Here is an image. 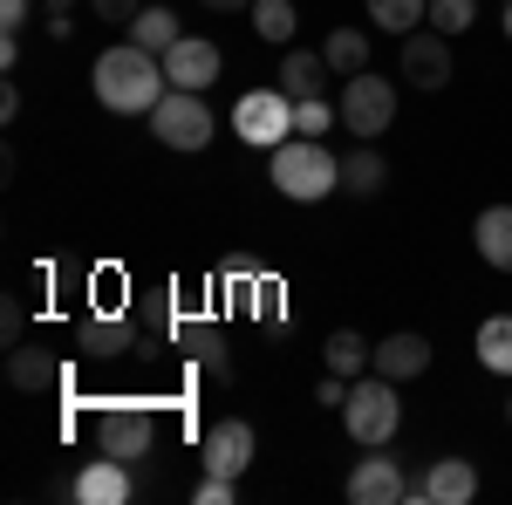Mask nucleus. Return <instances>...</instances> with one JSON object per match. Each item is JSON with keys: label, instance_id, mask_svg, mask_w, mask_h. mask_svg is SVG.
Returning a JSON list of instances; mask_svg holds the SVG:
<instances>
[{"label": "nucleus", "instance_id": "f257e3e1", "mask_svg": "<svg viewBox=\"0 0 512 505\" xmlns=\"http://www.w3.org/2000/svg\"><path fill=\"white\" fill-rule=\"evenodd\" d=\"M89 89H96V103L117 110V117H151V110L164 103V89H171V76H164V55L123 41V48H110V55H96Z\"/></svg>", "mask_w": 512, "mask_h": 505}, {"label": "nucleus", "instance_id": "f03ea898", "mask_svg": "<svg viewBox=\"0 0 512 505\" xmlns=\"http://www.w3.org/2000/svg\"><path fill=\"white\" fill-rule=\"evenodd\" d=\"M267 178L294 205H321L328 192H342V157L328 151L321 137H287L280 151H267Z\"/></svg>", "mask_w": 512, "mask_h": 505}, {"label": "nucleus", "instance_id": "7ed1b4c3", "mask_svg": "<svg viewBox=\"0 0 512 505\" xmlns=\"http://www.w3.org/2000/svg\"><path fill=\"white\" fill-rule=\"evenodd\" d=\"M342 424H349V437L369 451V444H390L396 424H403V403H396V383L390 376H355L349 383V403H342Z\"/></svg>", "mask_w": 512, "mask_h": 505}, {"label": "nucleus", "instance_id": "20e7f679", "mask_svg": "<svg viewBox=\"0 0 512 505\" xmlns=\"http://www.w3.org/2000/svg\"><path fill=\"white\" fill-rule=\"evenodd\" d=\"M342 130H355V137H383L396 123V82L390 76H376V69H362V76H342Z\"/></svg>", "mask_w": 512, "mask_h": 505}, {"label": "nucleus", "instance_id": "39448f33", "mask_svg": "<svg viewBox=\"0 0 512 505\" xmlns=\"http://www.w3.org/2000/svg\"><path fill=\"white\" fill-rule=\"evenodd\" d=\"M151 137L164 151H205L212 144V103L198 89H164V103L151 110Z\"/></svg>", "mask_w": 512, "mask_h": 505}, {"label": "nucleus", "instance_id": "423d86ee", "mask_svg": "<svg viewBox=\"0 0 512 505\" xmlns=\"http://www.w3.org/2000/svg\"><path fill=\"white\" fill-rule=\"evenodd\" d=\"M233 130L253 144V151H280L287 137H294V96L287 89H246L239 96V110H233Z\"/></svg>", "mask_w": 512, "mask_h": 505}, {"label": "nucleus", "instance_id": "0eeeda50", "mask_svg": "<svg viewBox=\"0 0 512 505\" xmlns=\"http://www.w3.org/2000/svg\"><path fill=\"white\" fill-rule=\"evenodd\" d=\"M96 451H110V458H123L130 471H144L151 451H158L151 410H103V417H96Z\"/></svg>", "mask_w": 512, "mask_h": 505}, {"label": "nucleus", "instance_id": "6e6552de", "mask_svg": "<svg viewBox=\"0 0 512 505\" xmlns=\"http://www.w3.org/2000/svg\"><path fill=\"white\" fill-rule=\"evenodd\" d=\"M410 499L417 505H472L478 499V465L472 458H431V465L410 478Z\"/></svg>", "mask_w": 512, "mask_h": 505}, {"label": "nucleus", "instance_id": "1a4fd4ad", "mask_svg": "<svg viewBox=\"0 0 512 505\" xmlns=\"http://www.w3.org/2000/svg\"><path fill=\"white\" fill-rule=\"evenodd\" d=\"M349 499L355 505H403L410 499V471L396 465L383 444H369V458L349 471Z\"/></svg>", "mask_w": 512, "mask_h": 505}, {"label": "nucleus", "instance_id": "9d476101", "mask_svg": "<svg viewBox=\"0 0 512 505\" xmlns=\"http://www.w3.org/2000/svg\"><path fill=\"white\" fill-rule=\"evenodd\" d=\"M403 82L424 89V96H437V89L451 82V35H437V28L403 35Z\"/></svg>", "mask_w": 512, "mask_h": 505}, {"label": "nucleus", "instance_id": "9b49d317", "mask_svg": "<svg viewBox=\"0 0 512 505\" xmlns=\"http://www.w3.org/2000/svg\"><path fill=\"white\" fill-rule=\"evenodd\" d=\"M260 458V437L246 417H219V424L205 430V471H219V478H239V471Z\"/></svg>", "mask_w": 512, "mask_h": 505}, {"label": "nucleus", "instance_id": "f8f14e48", "mask_svg": "<svg viewBox=\"0 0 512 505\" xmlns=\"http://www.w3.org/2000/svg\"><path fill=\"white\" fill-rule=\"evenodd\" d=\"M69 492H76L82 505H130V499H137V471L103 451V458H89V465H82V478L69 485Z\"/></svg>", "mask_w": 512, "mask_h": 505}, {"label": "nucleus", "instance_id": "ddd939ff", "mask_svg": "<svg viewBox=\"0 0 512 505\" xmlns=\"http://www.w3.org/2000/svg\"><path fill=\"white\" fill-rule=\"evenodd\" d=\"M164 76H171V89H198L205 96L219 82V48L205 35H178V48L164 55Z\"/></svg>", "mask_w": 512, "mask_h": 505}, {"label": "nucleus", "instance_id": "4468645a", "mask_svg": "<svg viewBox=\"0 0 512 505\" xmlns=\"http://www.w3.org/2000/svg\"><path fill=\"white\" fill-rule=\"evenodd\" d=\"M369 369H376V376H390V383H410V376H424V369H431V342H424L417 328H396V335L376 342Z\"/></svg>", "mask_w": 512, "mask_h": 505}, {"label": "nucleus", "instance_id": "2eb2a0df", "mask_svg": "<svg viewBox=\"0 0 512 505\" xmlns=\"http://www.w3.org/2000/svg\"><path fill=\"white\" fill-rule=\"evenodd\" d=\"M76 349L89 355V362H117V355L137 349V328L117 321V314H89V321L76 328Z\"/></svg>", "mask_w": 512, "mask_h": 505}, {"label": "nucleus", "instance_id": "dca6fc26", "mask_svg": "<svg viewBox=\"0 0 512 505\" xmlns=\"http://www.w3.org/2000/svg\"><path fill=\"white\" fill-rule=\"evenodd\" d=\"M171 335L192 349V362L212 376V383H233V355H226V335H219V328H205V321H178Z\"/></svg>", "mask_w": 512, "mask_h": 505}, {"label": "nucleus", "instance_id": "f3484780", "mask_svg": "<svg viewBox=\"0 0 512 505\" xmlns=\"http://www.w3.org/2000/svg\"><path fill=\"white\" fill-rule=\"evenodd\" d=\"M472 239H478V260L485 267L512 273V205H485L472 219Z\"/></svg>", "mask_w": 512, "mask_h": 505}, {"label": "nucleus", "instance_id": "a211bd4d", "mask_svg": "<svg viewBox=\"0 0 512 505\" xmlns=\"http://www.w3.org/2000/svg\"><path fill=\"white\" fill-rule=\"evenodd\" d=\"M7 383L21 389V396H48V389H62V369H55V355L41 349H7Z\"/></svg>", "mask_w": 512, "mask_h": 505}, {"label": "nucleus", "instance_id": "6ab92c4d", "mask_svg": "<svg viewBox=\"0 0 512 505\" xmlns=\"http://www.w3.org/2000/svg\"><path fill=\"white\" fill-rule=\"evenodd\" d=\"M390 185V164H383V151L369 144V137H355V151L342 157V192H355V198H376Z\"/></svg>", "mask_w": 512, "mask_h": 505}, {"label": "nucleus", "instance_id": "aec40b11", "mask_svg": "<svg viewBox=\"0 0 512 505\" xmlns=\"http://www.w3.org/2000/svg\"><path fill=\"white\" fill-rule=\"evenodd\" d=\"M321 76H328V55H315V48H287V62H280V89H287L294 103L321 96Z\"/></svg>", "mask_w": 512, "mask_h": 505}, {"label": "nucleus", "instance_id": "412c9836", "mask_svg": "<svg viewBox=\"0 0 512 505\" xmlns=\"http://www.w3.org/2000/svg\"><path fill=\"white\" fill-rule=\"evenodd\" d=\"M369 7V28H383V35H417L424 21H431V0H362Z\"/></svg>", "mask_w": 512, "mask_h": 505}, {"label": "nucleus", "instance_id": "4be33fe9", "mask_svg": "<svg viewBox=\"0 0 512 505\" xmlns=\"http://www.w3.org/2000/svg\"><path fill=\"white\" fill-rule=\"evenodd\" d=\"M369 355H376V342H362V335H355V328H335V335H328V342H321V362H328V369H335V376H369Z\"/></svg>", "mask_w": 512, "mask_h": 505}, {"label": "nucleus", "instance_id": "5701e85b", "mask_svg": "<svg viewBox=\"0 0 512 505\" xmlns=\"http://www.w3.org/2000/svg\"><path fill=\"white\" fill-rule=\"evenodd\" d=\"M123 35L137 41V48H151V55H171L185 28H178V14H171V7H144V14H137V21H130Z\"/></svg>", "mask_w": 512, "mask_h": 505}, {"label": "nucleus", "instance_id": "b1692460", "mask_svg": "<svg viewBox=\"0 0 512 505\" xmlns=\"http://www.w3.org/2000/svg\"><path fill=\"white\" fill-rule=\"evenodd\" d=\"M472 349H478V362H485L492 376H512V314H485Z\"/></svg>", "mask_w": 512, "mask_h": 505}, {"label": "nucleus", "instance_id": "393cba45", "mask_svg": "<svg viewBox=\"0 0 512 505\" xmlns=\"http://www.w3.org/2000/svg\"><path fill=\"white\" fill-rule=\"evenodd\" d=\"M321 55H328L335 76H362V69H369V35H362V28H335V35L321 41Z\"/></svg>", "mask_w": 512, "mask_h": 505}, {"label": "nucleus", "instance_id": "a878e982", "mask_svg": "<svg viewBox=\"0 0 512 505\" xmlns=\"http://www.w3.org/2000/svg\"><path fill=\"white\" fill-rule=\"evenodd\" d=\"M253 35L260 41H294V0H253Z\"/></svg>", "mask_w": 512, "mask_h": 505}, {"label": "nucleus", "instance_id": "bb28decb", "mask_svg": "<svg viewBox=\"0 0 512 505\" xmlns=\"http://www.w3.org/2000/svg\"><path fill=\"white\" fill-rule=\"evenodd\" d=\"M478 21V0H431V28L437 35H465Z\"/></svg>", "mask_w": 512, "mask_h": 505}, {"label": "nucleus", "instance_id": "cd10ccee", "mask_svg": "<svg viewBox=\"0 0 512 505\" xmlns=\"http://www.w3.org/2000/svg\"><path fill=\"white\" fill-rule=\"evenodd\" d=\"M328 123H342V110H335V103H321V96L294 103V137H321Z\"/></svg>", "mask_w": 512, "mask_h": 505}, {"label": "nucleus", "instance_id": "c85d7f7f", "mask_svg": "<svg viewBox=\"0 0 512 505\" xmlns=\"http://www.w3.org/2000/svg\"><path fill=\"white\" fill-rule=\"evenodd\" d=\"M233 499H239V478H219V471L198 478V505H233Z\"/></svg>", "mask_w": 512, "mask_h": 505}, {"label": "nucleus", "instance_id": "c756f323", "mask_svg": "<svg viewBox=\"0 0 512 505\" xmlns=\"http://www.w3.org/2000/svg\"><path fill=\"white\" fill-rule=\"evenodd\" d=\"M96 7V21H110V28H130L137 14H144V0H89Z\"/></svg>", "mask_w": 512, "mask_h": 505}, {"label": "nucleus", "instance_id": "7c9ffc66", "mask_svg": "<svg viewBox=\"0 0 512 505\" xmlns=\"http://www.w3.org/2000/svg\"><path fill=\"white\" fill-rule=\"evenodd\" d=\"M41 7H48V35L55 41L76 35V0H41Z\"/></svg>", "mask_w": 512, "mask_h": 505}, {"label": "nucleus", "instance_id": "2f4dec72", "mask_svg": "<svg viewBox=\"0 0 512 505\" xmlns=\"http://www.w3.org/2000/svg\"><path fill=\"white\" fill-rule=\"evenodd\" d=\"M315 403H321V410H342V403H349V376H335V369H328V376L315 383Z\"/></svg>", "mask_w": 512, "mask_h": 505}, {"label": "nucleus", "instance_id": "473e14b6", "mask_svg": "<svg viewBox=\"0 0 512 505\" xmlns=\"http://www.w3.org/2000/svg\"><path fill=\"white\" fill-rule=\"evenodd\" d=\"M246 294H253V314H260V321H280V287L274 280H253Z\"/></svg>", "mask_w": 512, "mask_h": 505}, {"label": "nucleus", "instance_id": "72a5a7b5", "mask_svg": "<svg viewBox=\"0 0 512 505\" xmlns=\"http://www.w3.org/2000/svg\"><path fill=\"white\" fill-rule=\"evenodd\" d=\"M219 273H226L233 287H253V280H260V267H253L246 253H226V260H219Z\"/></svg>", "mask_w": 512, "mask_h": 505}, {"label": "nucleus", "instance_id": "f704fd0d", "mask_svg": "<svg viewBox=\"0 0 512 505\" xmlns=\"http://www.w3.org/2000/svg\"><path fill=\"white\" fill-rule=\"evenodd\" d=\"M28 7H35V0H0V35H21V21H28Z\"/></svg>", "mask_w": 512, "mask_h": 505}, {"label": "nucleus", "instance_id": "c9c22d12", "mask_svg": "<svg viewBox=\"0 0 512 505\" xmlns=\"http://www.w3.org/2000/svg\"><path fill=\"white\" fill-rule=\"evenodd\" d=\"M0 342H7V349L21 342V301H14V294H7V308H0Z\"/></svg>", "mask_w": 512, "mask_h": 505}, {"label": "nucleus", "instance_id": "e433bc0d", "mask_svg": "<svg viewBox=\"0 0 512 505\" xmlns=\"http://www.w3.org/2000/svg\"><path fill=\"white\" fill-rule=\"evenodd\" d=\"M198 7H205V14H246L253 0H198Z\"/></svg>", "mask_w": 512, "mask_h": 505}, {"label": "nucleus", "instance_id": "4c0bfd02", "mask_svg": "<svg viewBox=\"0 0 512 505\" xmlns=\"http://www.w3.org/2000/svg\"><path fill=\"white\" fill-rule=\"evenodd\" d=\"M506 41H512V7H506Z\"/></svg>", "mask_w": 512, "mask_h": 505}, {"label": "nucleus", "instance_id": "58836bf2", "mask_svg": "<svg viewBox=\"0 0 512 505\" xmlns=\"http://www.w3.org/2000/svg\"><path fill=\"white\" fill-rule=\"evenodd\" d=\"M506 417H512V396H506Z\"/></svg>", "mask_w": 512, "mask_h": 505}]
</instances>
